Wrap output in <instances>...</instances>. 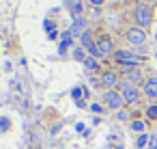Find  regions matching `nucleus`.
Masks as SVG:
<instances>
[{
	"label": "nucleus",
	"instance_id": "18",
	"mask_svg": "<svg viewBox=\"0 0 157 149\" xmlns=\"http://www.w3.org/2000/svg\"><path fill=\"white\" fill-rule=\"evenodd\" d=\"M71 15H73V18H80V15H82V5H80V2H75V5L71 7Z\"/></svg>",
	"mask_w": 157,
	"mask_h": 149
},
{
	"label": "nucleus",
	"instance_id": "2",
	"mask_svg": "<svg viewBox=\"0 0 157 149\" xmlns=\"http://www.w3.org/2000/svg\"><path fill=\"white\" fill-rule=\"evenodd\" d=\"M114 58H116V63H121L123 67H131V69H136L138 63H140V58H138L133 52H129V50H116V52H114Z\"/></svg>",
	"mask_w": 157,
	"mask_h": 149
},
{
	"label": "nucleus",
	"instance_id": "20",
	"mask_svg": "<svg viewBox=\"0 0 157 149\" xmlns=\"http://www.w3.org/2000/svg\"><path fill=\"white\" fill-rule=\"evenodd\" d=\"M148 149H157V136H155V134L148 138Z\"/></svg>",
	"mask_w": 157,
	"mask_h": 149
},
{
	"label": "nucleus",
	"instance_id": "11",
	"mask_svg": "<svg viewBox=\"0 0 157 149\" xmlns=\"http://www.w3.org/2000/svg\"><path fill=\"white\" fill-rule=\"evenodd\" d=\"M80 39H82V46H84V50H90V48H95V39H93V35H90L88 30H84V33L80 35Z\"/></svg>",
	"mask_w": 157,
	"mask_h": 149
},
{
	"label": "nucleus",
	"instance_id": "4",
	"mask_svg": "<svg viewBox=\"0 0 157 149\" xmlns=\"http://www.w3.org/2000/svg\"><path fill=\"white\" fill-rule=\"evenodd\" d=\"M105 104H108V108H112V110H121L123 104H125V99H123V95H121L118 91H108V93H105Z\"/></svg>",
	"mask_w": 157,
	"mask_h": 149
},
{
	"label": "nucleus",
	"instance_id": "5",
	"mask_svg": "<svg viewBox=\"0 0 157 149\" xmlns=\"http://www.w3.org/2000/svg\"><path fill=\"white\" fill-rule=\"evenodd\" d=\"M127 41H129L131 46H142V43L146 41L144 28H129V30H127Z\"/></svg>",
	"mask_w": 157,
	"mask_h": 149
},
{
	"label": "nucleus",
	"instance_id": "23",
	"mask_svg": "<svg viewBox=\"0 0 157 149\" xmlns=\"http://www.w3.org/2000/svg\"><path fill=\"white\" fill-rule=\"evenodd\" d=\"M116 112H118V115H116L118 119H127V112H125V110H116Z\"/></svg>",
	"mask_w": 157,
	"mask_h": 149
},
{
	"label": "nucleus",
	"instance_id": "1",
	"mask_svg": "<svg viewBox=\"0 0 157 149\" xmlns=\"http://www.w3.org/2000/svg\"><path fill=\"white\" fill-rule=\"evenodd\" d=\"M133 18H136V22H138L140 28H148L153 24V11L146 5H136L133 7Z\"/></svg>",
	"mask_w": 157,
	"mask_h": 149
},
{
	"label": "nucleus",
	"instance_id": "12",
	"mask_svg": "<svg viewBox=\"0 0 157 149\" xmlns=\"http://www.w3.org/2000/svg\"><path fill=\"white\" fill-rule=\"evenodd\" d=\"M127 80H129V84H138V82L142 80V71H140V69H131V71L127 74Z\"/></svg>",
	"mask_w": 157,
	"mask_h": 149
},
{
	"label": "nucleus",
	"instance_id": "17",
	"mask_svg": "<svg viewBox=\"0 0 157 149\" xmlns=\"http://www.w3.org/2000/svg\"><path fill=\"white\" fill-rule=\"evenodd\" d=\"M146 117L153 119V121H157V104H153V106L146 108Z\"/></svg>",
	"mask_w": 157,
	"mask_h": 149
},
{
	"label": "nucleus",
	"instance_id": "21",
	"mask_svg": "<svg viewBox=\"0 0 157 149\" xmlns=\"http://www.w3.org/2000/svg\"><path fill=\"white\" fill-rule=\"evenodd\" d=\"M71 95H73L75 99H80V95H82V89H80V87H78V89H73V91H71Z\"/></svg>",
	"mask_w": 157,
	"mask_h": 149
},
{
	"label": "nucleus",
	"instance_id": "25",
	"mask_svg": "<svg viewBox=\"0 0 157 149\" xmlns=\"http://www.w3.org/2000/svg\"><path fill=\"white\" fill-rule=\"evenodd\" d=\"M88 2H90V5H95V7H99V5L103 2V0H88Z\"/></svg>",
	"mask_w": 157,
	"mask_h": 149
},
{
	"label": "nucleus",
	"instance_id": "16",
	"mask_svg": "<svg viewBox=\"0 0 157 149\" xmlns=\"http://www.w3.org/2000/svg\"><path fill=\"white\" fill-rule=\"evenodd\" d=\"M73 58H75V61H80V63H84V61H86L84 48H75V50H73Z\"/></svg>",
	"mask_w": 157,
	"mask_h": 149
},
{
	"label": "nucleus",
	"instance_id": "9",
	"mask_svg": "<svg viewBox=\"0 0 157 149\" xmlns=\"http://www.w3.org/2000/svg\"><path fill=\"white\" fill-rule=\"evenodd\" d=\"M99 82H101L103 87L112 89V87H116V84H118V74H116V71H103Z\"/></svg>",
	"mask_w": 157,
	"mask_h": 149
},
{
	"label": "nucleus",
	"instance_id": "24",
	"mask_svg": "<svg viewBox=\"0 0 157 149\" xmlns=\"http://www.w3.org/2000/svg\"><path fill=\"white\" fill-rule=\"evenodd\" d=\"M48 37H50V39H56V37H58V33H56V30H52V33H48Z\"/></svg>",
	"mask_w": 157,
	"mask_h": 149
},
{
	"label": "nucleus",
	"instance_id": "13",
	"mask_svg": "<svg viewBox=\"0 0 157 149\" xmlns=\"http://www.w3.org/2000/svg\"><path fill=\"white\" fill-rule=\"evenodd\" d=\"M84 67H86L88 71H95V69H99V61H97V58H93V56H86Z\"/></svg>",
	"mask_w": 157,
	"mask_h": 149
},
{
	"label": "nucleus",
	"instance_id": "26",
	"mask_svg": "<svg viewBox=\"0 0 157 149\" xmlns=\"http://www.w3.org/2000/svg\"><path fill=\"white\" fill-rule=\"evenodd\" d=\"M144 2H148V0H140V5H144Z\"/></svg>",
	"mask_w": 157,
	"mask_h": 149
},
{
	"label": "nucleus",
	"instance_id": "7",
	"mask_svg": "<svg viewBox=\"0 0 157 149\" xmlns=\"http://www.w3.org/2000/svg\"><path fill=\"white\" fill-rule=\"evenodd\" d=\"M95 48L99 50L101 56H105V54H110V52L114 50V46H112V41H110L108 37H99V39L95 41Z\"/></svg>",
	"mask_w": 157,
	"mask_h": 149
},
{
	"label": "nucleus",
	"instance_id": "15",
	"mask_svg": "<svg viewBox=\"0 0 157 149\" xmlns=\"http://www.w3.org/2000/svg\"><path fill=\"white\" fill-rule=\"evenodd\" d=\"M131 130H133V132H138V134H142V132H144V121L133 119V121H131Z\"/></svg>",
	"mask_w": 157,
	"mask_h": 149
},
{
	"label": "nucleus",
	"instance_id": "8",
	"mask_svg": "<svg viewBox=\"0 0 157 149\" xmlns=\"http://www.w3.org/2000/svg\"><path fill=\"white\" fill-rule=\"evenodd\" d=\"M84 28H86V20L80 15V18H73V24H71V28H69V35L71 37H78V35H82L84 33Z\"/></svg>",
	"mask_w": 157,
	"mask_h": 149
},
{
	"label": "nucleus",
	"instance_id": "19",
	"mask_svg": "<svg viewBox=\"0 0 157 149\" xmlns=\"http://www.w3.org/2000/svg\"><path fill=\"white\" fill-rule=\"evenodd\" d=\"M7 130H9V119L2 117V119H0V132H7Z\"/></svg>",
	"mask_w": 157,
	"mask_h": 149
},
{
	"label": "nucleus",
	"instance_id": "3",
	"mask_svg": "<svg viewBox=\"0 0 157 149\" xmlns=\"http://www.w3.org/2000/svg\"><path fill=\"white\" fill-rule=\"evenodd\" d=\"M121 95H123L125 104H138V99H140V91L133 84H129V82L121 84Z\"/></svg>",
	"mask_w": 157,
	"mask_h": 149
},
{
	"label": "nucleus",
	"instance_id": "6",
	"mask_svg": "<svg viewBox=\"0 0 157 149\" xmlns=\"http://www.w3.org/2000/svg\"><path fill=\"white\" fill-rule=\"evenodd\" d=\"M142 91L146 97H157V78L151 76V78H144L142 80Z\"/></svg>",
	"mask_w": 157,
	"mask_h": 149
},
{
	"label": "nucleus",
	"instance_id": "10",
	"mask_svg": "<svg viewBox=\"0 0 157 149\" xmlns=\"http://www.w3.org/2000/svg\"><path fill=\"white\" fill-rule=\"evenodd\" d=\"M71 43H73V37L69 33H63V39H60V46H58V54H65Z\"/></svg>",
	"mask_w": 157,
	"mask_h": 149
},
{
	"label": "nucleus",
	"instance_id": "22",
	"mask_svg": "<svg viewBox=\"0 0 157 149\" xmlns=\"http://www.w3.org/2000/svg\"><path fill=\"white\" fill-rule=\"evenodd\" d=\"M90 110H93V112H103V108H101L99 104H93V106H90Z\"/></svg>",
	"mask_w": 157,
	"mask_h": 149
},
{
	"label": "nucleus",
	"instance_id": "14",
	"mask_svg": "<svg viewBox=\"0 0 157 149\" xmlns=\"http://www.w3.org/2000/svg\"><path fill=\"white\" fill-rule=\"evenodd\" d=\"M148 138H151V136H148V134H144V132H142V134H140V136H138V140H136V147H138V149H144V147H146V145H148Z\"/></svg>",
	"mask_w": 157,
	"mask_h": 149
}]
</instances>
